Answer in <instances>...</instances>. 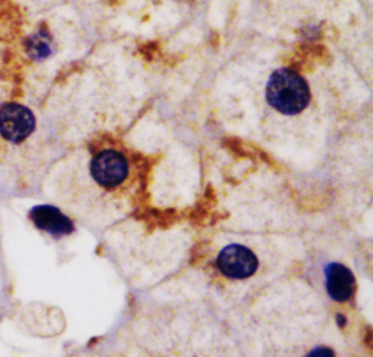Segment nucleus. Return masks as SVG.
<instances>
[{
  "label": "nucleus",
  "mask_w": 373,
  "mask_h": 357,
  "mask_svg": "<svg viewBox=\"0 0 373 357\" xmlns=\"http://www.w3.org/2000/svg\"><path fill=\"white\" fill-rule=\"evenodd\" d=\"M266 97L267 102L278 112L294 116L308 107L311 92L301 74L290 69H278L269 79Z\"/></svg>",
  "instance_id": "obj_1"
},
{
  "label": "nucleus",
  "mask_w": 373,
  "mask_h": 357,
  "mask_svg": "<svg viewBox=\"0 0 373 357\" xmlns=\"http://www.w3.org/2000/svg\"><path fill=\"white\" fill-rule=\"evenodd\" d=\"M35 128L32 112L20 104H6L0 108V136L11 143H22Z\"/></svg>",
  "instance_id": "obj_2"
},
{
  "label": "nucleus",
  "mask_w": 373,
  "mask_h": 357,
  "mask_svg": "<svg viewBox=\"0 0 373 357\" xmlns=\"http://www.w3.org/2000/svg\"><path fill=\"white\" fill-rule=\"evenodd\" d=\"M216 267L223 276L242 280L251 277L257 271L258 258L250 248L239 243H231L219 252Z\"/></svg>",
  "instance_id": "obj_3"
},
{
  "label": "nucleus",
  "mask_w": 373,
  "mask_h": 357,
  "mask_svg": "<svg viewBox=\"0 0 373 357\" xmlns=\"http://www.w3.org/2000/svg\"><path fill=\"white\" fill-rule=\"evenodd\" d=\"M90 174L100 185L114 189L120 185L128 174V163L123 154L114 149H107L93 158Z\"/></svg>",
  "instance_id": "obj_4"
},
{
  "label": "nucleus",
  "mask_w": 373,
  "mask_h": 357,
  "mask_svg": "<svg viewBox=\"0 0 373 357\" xmlns=\"http://www.w3.org/2000/svg\"><path fill=\"white\" fill-rule=\"evenodd\" d=\"M325 289L335 302H347L356 290V278L353 271L340 262H330L324 269Z\"/></svg>",
  "instance_id": "obj_5"
},
{
  "label": "nucleus",
  "mask_w": 373,
  "mask_h": 357,
  "mask_svg": "<svg viewBox=\"0 0 373 357\" xmlns=\"http://www.w3.org/2000/svg\"><path fill=\"white\" fill-rule=\"evenodd\" d=\"M29 217L36 228L55 238L70 235L74 231L72 220L54 206H36L31 210Z\"/></svg>",
  "instance_id": "obj_6"
},
{
  "label": "nucleus",
  "mask_w": 373,
  "mask_h": 357,
  "mask_svg": "<svg viewBox=\"0 0 373 357\" xmlns=\"http://www.w3.org/2000/svg\"><path fill=\"white\" fill-rule=\"evenodd\" d=\"M50 53H51V40L48 34L39 32L31 36L28 41V54L31 58L41 60L48 58Z\"/></svg>",
  "instance_id": "obj_7"
},
{
  "label": "nucleus",
  "mask_w": 373,
  "mask_h": 357,
  "mask_svg": "<svg viewBox=\"0 0 373 357\" xmlns=\"http://www.w3.org/2000/svg\"><path fill=\"white\" fill-rule=\"evenodd\" d=\"M306 357H335V353L332 349L325 347V346H318L312 349Z\"/></svg>",
  "instance_id": "obj_8"
},
{
  "label": "nucleus",
  "mask_w": 373,
  "mask_h": 357,
  "mask_svg": "<svg viewBox=\"0 0 373 357\" xmlns=\"http://www.w3.org/2000/svg\"><path fill=\"white\" fill-rule=\"evenodd\" d=\"M335 319H337V325L340 328H344L347 325V318L343 314H337V315H335Z\"/></svg>",
  "instance_id": "obj_9"
},
{
  "label": "nucleus",
  "mask_w": 373,
  "mask_h": 357,
  "mask_svg": "<svg viewBox=\"0 0 373 357\" xmlns=\"http://www.w3.org/2000/svg\"><path fill=\"white\" fill-rule=\"evenodd\" d=\"M5 295L4 293H0V321H2L4 316L6 315V308L4 307V300H5Z\"/></svg>",
  "instance_id": "obj_10"
}]
</instances>
